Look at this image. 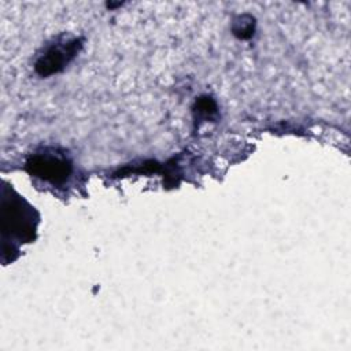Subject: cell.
<instances>
[{"mask_svg": "<svg viewBox=\"0 0 351 351\" xmlns=\"http://www.w3.org/2000/svg\"><path fill=\"white\" fill-rule=\"evenodd\" d=\"M26 170L51 184H63L71 174V162L63 152L44 148L27 158Z\"/></svg>", "mask_w": 351, "mask_h": 351, "instance_id": "obj_1", "label": "cell"}, {"mask_svg": "<svg viewBox=\"0 0 351 351\" xmlns=\"http://www.w3.org/2000/svg\"><path fill=\"white\" fill-rule=\"evenodd\" d=\"M81 48V38H67L66 36H60L52 44L47 45L44 52L38 55L34 69L43 77L56 74L78 55Z\"/></svg>", "mask_w": 351, "mask_h": 351, "instance_id": "obj_2", "label": "cell"}, {"mask_svg": "<svg viewBox=\"0 0 351 351\" xmlns=\"http://www.w3.org/2000/svg\"><path fill=\"white\" fill-rule=\"evenodd\" d=\"M4 195V193H3ZM23 200L21 197H3V234L5 236L8 232L12 236H18L21 240H29L33 236V214L30 207H23Z\"/></svg>", "mask_w": 351, "mask_h": 351, "instance_id": "obj_3", "label": "cell"}, {"mask_svg": "<svg viewBox=\"0 0 351 351\" xmlns=\"http://www.w3.org/2000/svg\"><path fill=\"white\" fill-rule=\"evenodd\" d=\"M254 18L250 15H241L233 23V33L239 38H250L254 34Z\"/></svg>", "mask_w": 351, "mask_h": 351, "instance_id": "obj_4", "label": "cell"}, {"mask_svg": "<svg viewBox=\"0 0 351 351\" xmlns=\"http://www.w3.org/2000/svg\"><path fill=\"white\" fill-rule=\"evenodd\" d=\"M195 111L200 118H211L213 115L217 114V106L211 97L204 96L196 101Z\"/></svg>", "mask_w": 351, "mask_h": 351, "instance_id": "obj_5", "label": "cell"}]
</instances>
